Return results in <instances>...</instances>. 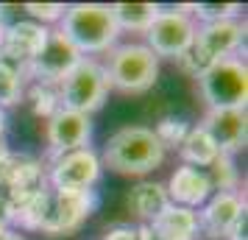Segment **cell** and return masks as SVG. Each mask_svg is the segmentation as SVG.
<instances>
[{"instance_id": "obj_31", "label": "cell", "mask_w": 248, "mask_h": 240, "mask_svg": "<svg viewBox=\"0 0 248 240\" xmlns=\"http://www.w3.org/2000/svg\"><path fill=\"white\" fill-rule=\"evenodd\" d=\"M3 31H6V23H3V17H0V39H3Z\"/></svg>"}, {"instance_id": "obj_19", "label": "cell", "mask_w": 248, "mask_h": 240, "mask_svg": "<svg viewBox=\"0 0 248 240\" xmlns=\"http://www.w3.org/2000/svg\"><path fill=\"white\" fill-rule=\"evenodd\" d=\"M156 12L159 6H154V3H117V6H112V17L117 28H128V31H148Z\"/></svg>"}, {"instance_id": "obj_18", "label": "cell", "mask_w": 248, "mask_h": 240, "mask_svg": "<svg viewBox=\"0 0 248 240\" xmlns=\"http://www.w3.org/2000/svg\"><path fill=\"white\" fill-rule=\"evenodd\" d=\"M179 154H181V160H184V165L201 171V168H209V165L217 160L220 148L215 145V140L209 137L201 126H192L190 131H187L184 143L179 145Z\"/></svg>"}, {"instance_id": "obj_16", "label": "cell", "mask_w": 248, "mask_h": 240, "mask_svg": "<svg viewBox=\"0 0 248 240\" xmlns=\"http://www.w3.org/2000/svg\"><path fill=\"white\" fill-rule=\"evenodd\" d=\"M148 232H151L154 240H195L198 232H201V226H198L195 209L168 204L148 224Z\"/></svg>"}, {"instance_id": "obj_20", "label": "cell", "mask_w": 248, "mask_h": 240, "mask_svg": "<svg viewBox=\"0 0 248 240\" xmlns=\"http://www.w3.org/2000/svg\"><path fill=\"white\" fill-rule=\"evenodd\" d=\"M203 173H206L212 190H217V193H234L240 176H237V168L229 154H217V160L209 165V171H203Z\"/></svg>"}, {"instance_id": "obj_3", "label": "cell", "mask_w": 248, "mask_h": 240, "mask_svg": "<svg viewBox=\"0 0 248 240\" xmlns=\"http://www.w3.org/2000/svg\"><path fill=\"white\" fill-rule=\"evenodd\" d=\"M62 34L78 53H101L114 45L120 28L112 17V6L78 3L62 14Z\"/></svg>"}, {"instance_id": "obj_29", "label": "cell", "mask_w": 248, "mask_h": 240, "mask_svg": "<svg viewBox=\"0 0 248 240\" xmlns=\"http://www.w3.org/2000/svg\"><path fill=\"white\" fill-rule=\"evenodd\" d=\"M0 240H25V238H20V235H14V232H3V235H0Z\"/></svg>"}, {"instance_id": "obj_5", "label": "cell", "mask_w": 248, "mask_h": 240, "mask_svg": "<svg viewBox=\"0 0 248 240\" xmlns=\"http://www.w3.org/2000/svg\"><path fill=\"white\" fill-rule=\"evenodd\" d=\"M106 92H109L106 73L92 59H81L78 64L56 84L59 106L78 114H90L95 109H101L103 101H106Z\"/></svg>"}, {"instance_id": "obj_7", "label": "cell", "mask_w": 248, "mask_h": 240, "mask_svg": "<svg viewBox=\"0 0 248 240\" xmlns=\"http://www.w3.org/2000/svg\"><path fill=\"white\" fill-rule=\"evenodd\" d=\"M201 92L212 109H240L248 98V70L240 59H223L198 76Z\"/></svg>"}, {"instance_id": "obj_30", "label": "cell", "mask_w": 248, "mask_h": 240, "mask_svg": "<svg viewBox=\"0 0 248 240\" xmlns=\"http://www.w3.org/2000/svg\"><path fill=\"white\" fill-rule=\"evenodd\" d=\"M3 131H6V114H3V109H0V137H3Z\"/></svg>"}, {"instance_id": "obj_2", "label": "cell", "mask_w": 248, "mask_h": 240, "mask_svg": "<svg viewBox=\"0 0 248 240\" xmlns=\"http://www.w3.org/2000/svg\"><path fill=\"white\" fill-rule=\"evenodd\" d=\"M165 162V148L154 128L125 126L114 131L103 145V165L123 176H145Z\"/></svg>"}, {"instance_id": "obj_8", "label": "cell", "mask_w": 248, "mask_h": 240, "mask_svg": "<svg viewBox=\"0 0 248 240\" xmlns=\"http://www.w3.org/2000/svg\"><path fill=\"white\" fill-rule=\"evenodd\" d=\"M148 50L154 56L181 59L192 45L195 36V23L184 9H159L154 23L148 25Z\"/></svg>"}, {"instance_id": "obj_9", "label": "cell", "mask_w": 248, "mask_h": 240, "mask_svg": "<svg viewBox=\"0 0 248 240\" xmlns=\"http://www.w3.org/2000/svg\"><path fill=\"white\" fill-rule=\"evenodd\" d=\"M81 53L67 42V36L62 31H47L45 48L36 53V59L28 62V67L23 73H31L36 79V84H59V81L67 76L70 70L81 62Z\"/></svg>"}, {"instance_id": "obj_21", "label": "cell", "mask_w": 248, "mask_h": 240, "mask_svg": "<svg viewBox=\"0 0 248 240\" xmlns=\"http://www.w3.org/2000/svg\"><path fill=\"white\" fill-rule=\"evenodd\" d=\"M23 98V70L0 62V109L3 106H14Z\"/></svg>"}, {"instance_id": "obj_4", "label": "cell", "mask_w": 248, "mask_h": 240, "mask_svg": "<svg viewBox=\"0 0 248 240\" xmlns=\"http://www.w3.org/2000/svg\"><path fill=\"white\" fill-rule=\"evenodd\" d=\"M246 39V23L234 17V20H220V23H206L201 28H195L190 50L181 56L184 67L190 70L192 76H201L206 70L223 62L232 50L243 45Z\"/></svg>"}, {"instance_id": "obj_25", "label": "cell", "mask_w": 248, "mask_h": 240, "mask_svg": "<svg viewBox=\"0 0 248 240\" xmlns=\"http://www.w3.org/2000/svg\"><path fill=\"white\" fill-rule=\"evenodd\" d=\"M25 12L36 17V20H42V25H45V23H53V20H62L64 6H59V3H28Z\"/></svg>"}, {"instance_id": "obj_15", "label": "cell", "mask_w": 248, "mask_h": 240, "mask_svg": "<svg viewBox=\"0 0 248 240\" xmlns=\"http://www.w3.org/2000/svg\"><path fill=\"white\" fill-rule=\"evenodd\" d=\"M165 193H168V201L176 207H201L209 193H212V187H209V179H206V173L198 171V168H190V165H181L173 171L170 176L168 187H165Z\"/></svg>"}, {"instance_id": "obj_26", "label": "cell", "mask_w": 248, "mask_h": 240, "mask_svg": "<svg viewBox=\"0 0 248 240\" xmlns=\"http://www.w3.org/2000/svg\"><path fill=\"white\" fill-rule=\"evenodd\" d=\"M246 232H248V212L243 209V212H240V218L234 221V226H232V232H229V238H226V240H248Z\"/></svg>"}, {"instance_id": "obj_10", "label": "cell", "mask_w": 248, "mask_h": 240, "mask_svg": "<svg viewBox=\"0 0 248 240\" xmlns=\"http://www.w3.org/2000/svg\"><path fill=\"white\" fill-rule=\"evenodd\" d=\"M101 176V160L98 154H92L90 148H78L53 157L50 173H47V182L53 184V190H92V184L98 182Z\"/></svg>"}, {"instance_id": "obj_24", "label": "cell", "mask_w": 248, "mask_h": 240, "mask_svg": "<svg viewBox=\"0 0 248 240\" xmlns=\"http://www.w3.org/2000/svg\"><path fill=\"white\" fill-rule=\"evenodd\" d=\"M195 17L206 23H220V20H234L237 14H240V6L237 3H195L190 6Z\"/></svg>"}, {"instance_id": "obj_6", "label": "cell", "mask_w": 248, "mask_h": 240, "mask_svg": "<svg viewBox=\"0 0 248 240\" xmlns=\"http://www.w3.org/2000/svg\"><path fill=\"white\" fill-rule=\"evenodd\" d=\"M103 73H106L109 87L140 95V92H148L156 84L159 62L145 45H120L112 50Z\"/></svg>"}, {"instance_id": "obj_23", "label": "cell", "mask_w": 248, "mask_h": 240, "mask_svg": "<svg viewBox=\"0 0 248 240\" xmlns=\"http://www.w3.org/2000/svg\"><path fill=\"white\" fill-rule=\"evenodd\" d=\"M28 98H31V106H34L36 117H47L50 120L62 109L59 106V98H56V90H50L47 84H34L31 92H28Z\"/></svg>"}, {"instance_id": "obj_11", "label": "cell", "mask_w": 248, "mask_h": 240, "mask_svg": "<svg viewBox=\"0 0 248 240\" xmlns=\"http://www.w3.org/2000/svg\"><path fill=\"white\" fill-rule=\"evenodd\" d=\"M47 28L34 20H17L6 25L3 39H0V62H9L14 67L25 70L28 62L36 59V53L45 48Z\"/></svg>"}, {"instance_id": "obj_14", "label": "cell", "mask_w": 248, "mask_h": 240, "mask_svg": "<svg viewBox=\"0 0 248 240\" xmlns=\"http://www.w3.org/2000/svg\"><path fill=\"white\" fill-rule=\"evenodd\" d=\"M243 209H246V198H240L237 193H215L203 207L198 226L215 240L229 238V232H232V226H234V221L240 218Z\"/></svg>"}, {"instance_id": "obj_1", "label": "cell", "mask_w": 248, "mask_h": 240, "mask_svg": "<svg viewBox=\"0 0 248 240\" xmlns=\"http://www.w3.org/2000/svg\"><path fill=\"white\" fill-rule=\"evenodd\" d=\"M98 207L92 190H42L31 195L28 201L12 209V221L23 229L45 232V235H73L84 226V221Z\"/></svg>"}, {"instance_id": "obj_28", "label": "cell", "mask_w": 248, "mask_h": 240, "mask_svg": "<svg viewBox=\"0 0 248 240\" xmlns=\"http://www.w3.org/2000/svg\"><path fill=\"white\" fill-rule=\"evenodd\" d=\"M9 224H12V207L6 204V198L0 195V235L9 232Z\"/></svg>"}, {"instance_id": "obj_13", "label": "cell", "mask_w": 248, "mask_h": 240, "mask_svg": "<svg viewBox=\"0 0 248 240\" xmlns=\"http://www.w3.org/2000/svg\"><path fill=\"white\" fill-rule=\"evenodd\" d=\"M92 134L90 114H78L70 109H59L50 120H47V143L53 148V157L78 151L87 145V140Z\"/></svg>"}, {"instance_id": "obj_22", "label": "cell", "mask_w": 248, "mask_h": 240, "mask_svg": "<svg viewBox=\"0 0 248 240\" xmlns=\"http://www.w3.org/2000/svg\"><path fill=\"white\" fill-rule=\"evenodd\" d=\"M187 131H190V126L184 123V120H179V117H165V120H159V126L154 128V134H156V140L162 143V148H179L181 143H184V137H187Z\"/></svg>"}, {"instance_id": "obj_17", "label": "cell", "mask_w": 248, "mask_h": 240, "mask_svg": "<svg viewBox=\"0 0 248 240\" xmlns=\"http://www.w3.org/2000/svg\"><path fill=\"white\" fill-rule=\"evenodd\" d=\"M125 204H128V209H131L140 221H148V224H151V221H154V218H156L170 201H168V193H165V184L140 182V184L131 187V193H128V198H125Z\"/></svg>"}, {"instance_id": "obj_27", "label": "cell", "mask_w": 248, "mask_h": 240, "mask_svg": "<svg viewBox=\"0 0 248 240\" xmlns=\"http://www.w3.org/2000/svg\"><path fill=\"white\" fill-rule=\"evenodd\" d=\"M103 240H137V229H131V226H114Z\"/></svg>"}, {"instance_id": "obj_12", "label": "cell", "mask_w": 248, "mask_h": 240, "mask_svg": "<svg viewBox=\"0 0 248 240\" xmlns=\"http://www.w3.org/2000/svg\"><path fill=\"white\" fill-rule=\"evenodd\" d=\"M201 128L215 140L220 154L232 157L234 151L246 148V134H248L246 106H240V109H209Z\"/></svg>"}]
</instances>
